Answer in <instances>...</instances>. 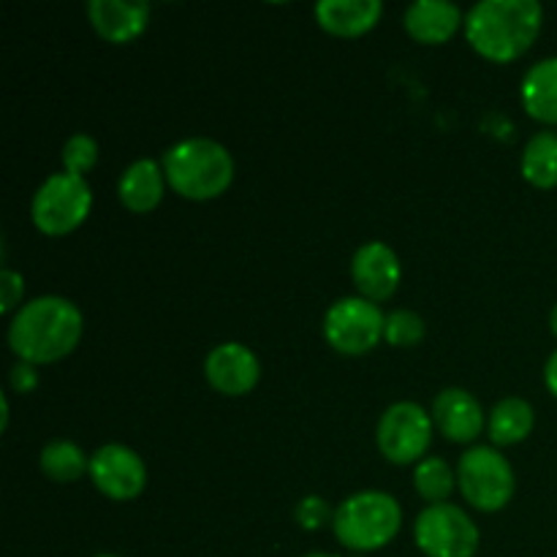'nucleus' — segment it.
I'll use <instances>...</instances> for the list:
<instances>
[{
  "instance_id": "nucleus-23",
  "label": "nucleus",
  "mask_w": 557,
  "mask_h": 557,
  "mask_svg": "<svg viewBox=\"0 0 557 557\" xmlns=\"http://www.w3.org/2000/svg\"><path fill=\"white\" fill-rule=\"evenodd\" d=\"M424 337L422 315L413 310H392L384 324V341L395 348L417 346Z\"/></svg>"
},
{
  "instance_id": "nucleus-4",
  "label": "nucleus",
  "mask_w": 557,
  "mask_h": 557,
  "mask_svg": "<svg viewBox=\"0 0 557 557\" xmlns=\"http://www.w3.org/2000/svg\"><path fill=\"white\" fill-rule=\"evenodd\" d=\"M403 509L389 493L364 490L343 500L335 511V536L354 553H375L400 533Z\"/></svg>"
},
{
  "instance_id": "nucleus-1",
  "label": "nucleus",
  "mask_w": 557,
  "mask_h": 557,
  "mask_svg": "<svg viewBox=\"0 0 557 557\" xmlns=\"http://www.w3.org/2000/svg\"><path fill=\"white\" fill-rule=\"evenodd\" d=\"M82 330V310L71 299L49 294L16 310L9 326V346L20 362L52 364L79 346Z\"/></svg>"
},
{
  "instance_id": "nucleus-2",
  "label": "nucleus",
  "mask_w": 557,
  "mask_h": 557,
  "mask_svg": "<svg viewBox=\"0 0 557 557\" xmlns=\"http://www.w3.org/2000/svg\"><path fill=\"white\" fill-rule=\"evenodd\" d=\"M544 25L539 0H482L466 16V36L479 54L509 63L533 47Z\"/></svg>"
},
{
  "instance_id": "nucleus-9",
  "label": "nucleus",
  "mask_w": 557,
  "mask_h": 557,
  "mask_svg": "<svg viewBox=\"0 0 557 557\" xmlns=\"http://www.w3.org/2000/svg\"><path fill=\"white\" fill-rule=\"evenodd\" d=\"M433 413L424 411L419 403H395L384 411L379 422V449L395 466L422 462L433 444Z\"/></svg>"
},
{
  "instance_id": "nucleus-6",
  "label": "nucleus",
  "mask_w": 557,
  "mask_h": 557,
  "mask_svg": "<svg viewBox=\"0 0 557 557\" xmlns=\"http://www.w3.org/2000/svg\"><path fill=\"white\" fill-rule=\"evenodd\" d=\"M92 207V190L85 177L58 172L33 196V223L49 237H63L85 223Z\"/></svg>"
},
{
  "instance_id": "nucleus-28",
  "label": "nucleus",
  "mask_w": 557,
  "mask_h": 557,
  "mask_svg": "<svg viewBox=\"0 0 557 557\" xmlns=\"http://www.w3.org/2000/svg\"><path fill=\"white\" fill-rule=\"evenodd\" d=\"M544 384H547V389L553 392V397H557V351L547 359V368H544Z\"/></svg>"
},
{
  "instance_id": "nucleus-10",
  "label": "nucleus",
  "mask_w": 557,
  "mask_h": 557,
  "mask_svg": "<svg viewBox=\"0 0 557 557\" xmlns=\"http://www.w3.org/2000/svg\"><path fill=\"white\" fill-rule=\"evenodd\" d=\"M90 479L112 500H134L147 484V468L134 449L107 444L90 457Z\"/></svg>"
},
{
  "instance_id": "nucleus-27",
  "label": "nucleus",
  "mask_w": 557,
  "mask_h": 557,
  "mask_svg": "<svg viewBox=\"0 0 557 557\" xmlns=\"http://www.w3.org/2000/svg\"><path fill=\"white\" fill-rule=\"evenodd\" d=\"M11 386H14V389L20 392V395H30V392L38 386L36 364L16 362L14 368H11Z\"/></svg>"
},
{
  "instance_id": "nucleus-19",
  "label": "nucleus",
  "mask_w": 557,
  "mask_h": 557,
  "mask_svg": "<svg viewBox=\"0 0 557 557\" xmlns=\"http://www.w3.org/2000/svg\"><path fill=\"white\" fill-rule=\"evenodd\" d=\"M533 422V406L522 397H506L490 413V438L495 446H515L531 435Z\"/></svg>"
},
{
  "instance_id": "nucleus-22",
  "label": "nucleus",
  "mask_w": 557,
  "mask_h": 557,
  "mask_svg": "<svg viewBox=\"0 0 557 557\" xmlns=\"http://www.w3.org/2000/svg\"><path fill=\"white\" fill-rule=\"evenodd\" d=\"M455 484L457 476L444 457H424V460L417 462V468H413V487H417V493L422 495L430 506L446 504L449 495L455 493Z\"/></svg>"
},
{
  "instance_id": "nucleus-20",
  "label": "nucleus",
  "mask_w": 557,
  "mask_h": 557,
  "mask_svg": "<svg viewBox=\"0 0 557 557\" xmlns=\"http://www.w3.org/2000/svg\"><path fill=\"white\" fill-rule=\"evenodd\" d=\"M38 466H41L44 476L58 484L79 482L85 473H90V460L74 441H52V444L44 446Z\"/></svg>"
},
{
  "instance_id": "nucleus-21",
  "label": "nucleus",
  "mask_w": 557,
  "mask_h": 557,
  "mask_svg": "<svg viewBox=\"0 0 557 557\" xmlns=\"http://www.w3.org/2000/svg\"><path fill=\"white\" fill-rule=\"evenodd\" d=\"M522 177L536 188H555L557 185V134L542 131L533 136L522 152Z\"/></svg>"
},
{
  "instance_id": "nucleus-15",
  "label": "nucleus",
  "mask_w": 557,
  "mask_h": 557,
  "mask_svg": "<svg viewBox=\"0 0 557 557\" xmlns=\"http://www.w3.org/2000/svg\"><path fill=\"white\" fill-rule=\"evenodd\" d=\"M384 14L381 0H321L315 5V20L326 33L335 36H362L373 30Z\"/></svg>"
},
{
  "instance_id": "nucleus-11",
  "label": "nucleus",
  "mask_w": 557,
  "mask_h": 557,
  "mask_svg": "<svg viewBox=\"0 0 557 557\" xmlns=\"http://www.w3.org/2000/svg\"><path fill=\"white\" fill-rule=\"evenodd\" d=\"M207 381L215 392L228 397L248 395L261 379V362L243 343H221L207 354Z\"/></svg>"
},
{
  "instance_id": "nucleus-31",
  "label": "nucleus",
  "mask_w": 557,
  "mask_h": 557,
  "mask_svg": "<svg viewBox=\"0 0 557 557\" xmlns=\"http://www.w3.org/2000/svg\"><path fill=\"white\" fill-rule=\"evenodd\" d=\"M96 557H117V555H96Z\"/></svg>"
},
{
  "instance_id": "nucleus-18",
  "label": "nucleus",
  "mask_w": 557,
  "mask_h": 557,
  "mask_svg": "<svg viewBox=\"0 0 557 557\" xmlns=\"http://www.w3.org/2000/svg\"><path fill=\"white\" fill-rule=\"evenodd\" d=\"M522 103L528 114L547 125H557V58H544L522 79Z\"/></svg>"
},
{
  "instance_id": "nucleus-30",
  "label": "nucleus",
  "mask_w": 557,
  "mask_h": 557,
  "mask_svg": "<svg viewBox=\"0 0 557 557\" xmlns=\"http://www.w3.org/2000/svg\"><path fill=\"white\" fill-rule=\"evenodd\" d=\"M305 557H337V555H326V553H310V555H305Z\"/></svg>"
},
{
  "instance_id": "nucleus-13",
  "label": "nucleus",
  "mask_w": 557,
  "mask_h": 557,
  "mask_svg": "<svg viewBox=\"0 0 557 557\" xmlns=\"http://www.w3.org/2000/svg\"><path fill=\"white\" fill-rule=\"evenodd\" d=\"M433 422L451 444H471L484 428L482 403L471 392L451 386L433 400Z\"/></svg>"
},
{
  "instance_id": "nucleus-25",
  "label": "nucleus",
  "mask_w": 557,
  "mask_h": 557,
  "mask_svg": "<svg viewBox=\"0 0 557 557\" xmlns=\"http://www.w3.org/2000/svg\"><path fill=\"white\" fill-rule=\"evenodd\" d=\"M294 515H297L299 528H305V531H319L326 522L335 520V515L330 511L326 500L319 498V495H305L297 504V511H294Z\"/></svg>"
},
{
  "instance_id": "nucleus-8",
  "label": "nucleus",
  "mask_w": 557,
  "mask_h": 557,
  "mask_svg": "<svg viewBox=\"0 0 557 557\" xmlns=\"http://www.w3.org/2000/svg\"><path fill=\"white\" fill-rule=\"evenodd\" d=\"M417 547L428 557H473L479 553V528L460 506L435 504L417 517Z\"/></svg>"
},
{
  "instance_id": "nucleus-24",
  "label": "nucleus",
  "mask_w": 557,
  "mask_h": 557,
  "mask_svg": "<svg viewBox=\"0 0 557 557\" xmlns=\"http://www.w3.org/2000/svg\"><path fill=\"white\" fill-rule=\"evenodd\" d=\"M98 161V145L92 136L87 134H74L69 141L63 145V166L65 172L71 174H85L96 166Z\"/></svg>"
},
{
  "instance_id": "nucleus-26",
  "label": "nucleus",
  "mask_w": 557,
  "mask_h": 557,
  "mask_svg": "<svg viewBox=\"0 0 557 557\" xmlns=\"http://www.w3.org/2000/svg\"><path fill=\"white\" fill-rule=\"evenodd\" d=\"M22 294H25V281H22L20 272L5 267L0 272V313H11L22 302Z\"/></svg>"
},
{
  "instance_id": "nucleus-12",
  "label": "nucleus",
  "mask_w": 557,
  "mask_h": 557,
  "mask_svg": "<svg viewBox=\"0 0 557 557\" xmlns=\"http://www.w3.org/2000/svg\"><path fill=\"white\" fill-rule=\"evenodd\" d=\"M351 277L364 299L384 302L400 286V259L386 243H368L354 253Z\"/></svg>"
},
{
  "instance_id": "nucleus-14",
  "label": "nucleus",
  "mask_w": 557,
  "mask_h": 557,
  "mask_svg": "<svg viewBox=\"0 0 557 557\" xmlns=\"http://www.w3.org/2000/svg\"><path fill=\"white\" fill-rule=\"evenodd\" d=\"M87 16L101 38L112 44L134 41L150 22V5L145 0H90Z\"/></svg>"
},
{
  "instance_id": "nucleus-3",
  "label": "nucleus",
  "mask_w": 557,
  "mask_h": 557,
  "mask_svg": "<svg viewBox=\"0 0 557 557\" xmlns=\"http://www.w3.org/2000/svg\"><path fill=\"white\" fill-rule=\"evenodd\" d=\"M163 174L174 194L190 201H207L232 185L234 158L221 141L194 136L169 147L163 156Z\"/></svg>"
},
{
  "instance_id": "nucleus-16",
  "label": "nucleus",
  "mask_w": 557,
  "mask_h": 557,
  "mask_svg": "<svg viewBox=\"0 0 557 557\" xmlns=\"http://www.w3.org/2000/svg\"><path fill=\"white\" fill-rule=\"evenodd\" d=\"M462 25V11L449 0H417L406 9V30L419 44H446Z\"/></svg>"
},
{
  "instance_id": "nucleus-29",
  "label": "nucleus",
  "mask_w": 557,
  "mask_h": 557,
  "mask_svg": "<svg viewBox=\"0 0 557 557\" xmlns=\"http://www.w3.org/2000/svg\"><path fill=\"white\" fill-rule=\"evenodd\" d=\"M549 330H553V335L557 337V305L553 308V313H549Z\"/></svg>"
},
{
  "instance_id": "nucleus-5",
  "label": "nucleus",
  "mask_w": 557,
  "mask_h": 557,
  "mask_svg": "<svg viewBox=\"0 0 557 557\" xmlns=\"http://www.w3.org/2000/svg\"><path fill=\"white\" fill-rule=\"evenodd\" d=\"M457 484L462 498L479 511H500L517 490L509 460L493 446H473L460 457Z\"/></svg>"
},
{
  "instance_id": "nucleus-17",
  "label": "nucleus",
  "mask_w": 557,
  "mask_h": 557,
  "mask_svg": "<svg viewBox=\"0 0 557 557\" xmlns=\"http://www.w3.org/2000/svg\"><path fill=\"white\" fill-rule=\"evenodd\" d=\"M163 188H166V174L161 163L152 158H139L123 172L117 194L131 212H150L161 205Z\"/></svg>"
},
{
  "instance_id": "nucleus-7",
  "label": "nucleus",
  "mask_w": 557,
  "mask_h": 557,
  "mask_svg": "<svg viewBox=\"0 0 557 557\" xmlns=\"http://www.w3.org/2000/svg\"><path fill=\"white\" fill-rule=\"evenodd\" d=\"M386 315L364 297H343L326 310L324 337L337 354L362 357L384 341Z\"/></svg>"
}]
</instances>
